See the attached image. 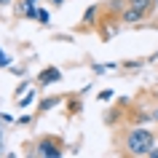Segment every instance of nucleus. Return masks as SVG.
Masks as SVG:
<instances>
[{"mask_svg":"<svg viewBox=\"0 0 158 158\" xmlns=\"http://www.w3.org/2000/svg\"><path fill=\"white\" fill-rule=\"evenodd\" d=\"M153 145H156V134L150 131V129L131 126V129H126V131L121 134V139H118V153L142 158V156H148V153H150Z\"/></svg>","mask_w":158,"mask_h":158,"instance_id":"1","label":"nucleus"},{"mask_svg":"<svg viewBox=\"0 0 158 158\" xmlns=\"http://www.w3.org/2000/svg\"><path fill=\"white\" fill-rule=\"evenodd\" d=\"M35 156L40 158H59L62 156V139L59 137H40L35 145Z\"/></svg>","mask_w":158,"mask_h":158,"instance_id":"2","label":"nucleus"},{"mask_svg":"<svg viewBox=\"0 0 158 158\" xmlns=\"http://www.w3.org/2000/svg\"><path fill=\"white\" fill-rule=\"evenodd\" d=\"M142 19H148V11H145V8H137V6L129 3V6L121 11V19H118V22H123V24H139Z\"/></svg>","mask_w":158,"mask_h":158,"instance_id":"3","label":"nucleus"},{"mask_svg":"<svg viewBox=\"0 0 158 158\" xmlns=\"http://www.w3.org/2000/svg\"><path fill=\"white\" fill-rule=\"evenodd\" d=\"M59 81H62V73L56 67H43L38 73V83L40 86H51V83H59Z\"/></svg>","mask_w":158,"mask_h":158,"instance_id":"4","label":"nucleus"},{"mask_svg":"<svg viewBox=\"0 0 158 158\" xmlns=\"http://www.w3.org/2000/svg\"><path fill=\"white\" fill-rule=\"evenodd\" d=\"M35 11H38V0H22L19 3V14L24 19H32L35 22Z\"/></svg>","mask_w":158,"mask_h":158,"instance_id":"5","label":"nucleus"},{"mask_svg":"<svg viewBox=\"0 0 158 158\" xmlns=\"http://www.w3.org/2000/svg\"><path fill=\"white\" fill-rule=\"evenodd\" d=\"M97 14H99V6H89L83 14V27L81 30H91L94 24H97Z\"/></svg>","mask_w":158,"mask_h":158,"instance_id":"6","label":"nucleus"},{"mask_svg":"<svg viewBox=\"0 0 158 158\" xmlns=\"http://www.w3.org/2000/svg\"><path fill=\"white\" fill-rule=\"evenodd\" d=\"M129 3H131V6H137V8H145V11L150 14V11L156 8V3H158V0H129Z\"/></svg>","mask_w":158,"mask_h":158,"instance_id":"7","label":"nucleus"},{"mask_svg":"<svg viewBox=\"0 0 158 158\" xmlns=\"http://www.w3.org/2000/svg\"><path fill=\"white\" fill-rule=\"evenodd\" d=\"M35 22L43 24V27H48V22H51V19H48V11H46V8H38V11H35Z\"/></svg>","mask_w":158,"mask_h":158,"instance_id":"8","label":"nucleus"},{"mask_svg":"<svg viewBox=\"0 0 158 158\" xmlns=\"http://www.w3.org/2000/svg\"><path fill=\"white\" fill-rule=\"evenodd\" d=\"M35 102V89H30V91H24V97L19 99V107H27V105H32Z\"/></svg>","mask_w":158,"mask_h":158,"instance_id":"9","label":"nucleus"},{"mask_svg":"<svg viewBox=\"0 0 158 158\" xmlns=\"http://www.w3.org/2000/svg\"><path fill=\"white\" fill-rule=\"evenodd\" d=\"M59 102H62V97H51V99H46V102L40 105V110H51V107H56Z\"/></svg>","mask_w":158,"mask_h":158,"instance_id":"10","label":"nucleus"},{"mask_svg":"<svg viewBox=\"0 0 158 158\" xmlns=\"http://www.w3.org/2000/svg\"><path fill=\"white\" fill-rule=\"evenodd\" d=\"M145 62H139V59H134V62H123V67L126 70H137V67H142Z\"/></svg>","mask_w":158,"mask_h":158,"instance_id":"11","label":"nucleus"},{"mask_svg":"<svg viewBox=\"0 0 158 158\" xmlns=\"http://www.w3.org/2000/svg\"><path fill=\"white\" fill-rule=\"evenodd\" d=\"M8 62H11V59H8V56H6V51L0 48V67H8Z\"/></svg>","mask_w":158,"mask_h":158,"instance_id":"12","label":"nucleus"},{"mask_svg":"<svg viewBox=\"0 0 158 158\" xmlns=\"http://www.w3.org/2000/svg\"><path fill=\"white\" fill-rule=\"evenodd\" d=\"M27 86H30V83H27V81H22V83H19V89H16V94H24Z\"/></svg>","mask_w":158,"mask_h":158,"instance_id":"13","label":"nucleus"},{"mask_svg":"<svg viewBox=\"0 0 158 158\" xmlns=\"http://www.w3.org/2000/svg\"><path fill=\"white\" fill-rule=\"evenodd\" d=\"M99 99H105V102L113 99V91H102V94H99Z\"/></svg>","mask_w":158,"mask_h":158,"instance_id":"14","label":"nucleus"},{"mask_svg":"<svg viewBox=\"0 0 158 158\" xmlns=\"http://www.w3.org/2000/svg\"><path fill=\"white\" fill-rule=\"evenodd\" d=\"M148 158H158V148H156V145H153V148H150V153H148Z\"/></svg>","mask_w":158,"mask_h":158,"instance_id":"15","label":"nucleus"},{"mask_svg":"<svg viewBox=\"0 0 158 158\" xmlns=\"http://www.w3.org/2000/svg\"><path fill=\"white\" fill-rule=\"evenodd\" d=\"M153 121H156V123H158V105H156V107H153Z\"/></svg>","mask_w":158,"mask_h":158,"instance_id":"16","label":"nucleus"},{"mask_svg":"<svg viewBox=\"0 0 158 158\" xmlns=\"http://www.w3.org/2000/svg\"><path fill=\"white\" fill-rule=\"evenodd\" d=\"M6 6H11V0H0V8H6Z\"/></svg>","mask_w":158,"mask_h":158,"instance_id":"17","label":"nucleus"},{"mask_svg":"<svg viewBox=\"0 0 158 158\" xmlns=\"http://www.w3.org/2000/svg\"><path fill=\"white\" fill-rule=\"evenodd\" d=\"M51 3H54V6H62V3H64V0H51Z\"/></svg>","mask_w":158,"mask_h":158,"instance_id":"18","label":"nucleus"},{"mask_svg":"<svg viewBox=\"0 0 158 158\" xmlns=\"http://www.w3.org/2000/svg\"><path fill=\"white\" fill-rule=\"evenodd\" d=\"M0 153H3V150H0Z\"/></svg>","mask_w":158,"mask_h":158,"instance_id":"19","label":"nucleus"}]
</instances>
